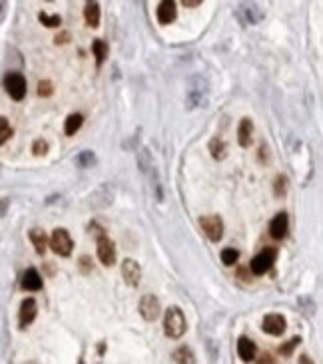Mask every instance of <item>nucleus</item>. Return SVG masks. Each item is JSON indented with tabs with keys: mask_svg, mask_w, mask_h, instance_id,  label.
I'll use <instances>...</instances> for the list:
<instances>
[{
	"mask_svg": "<svg viewBox=\"0 0 323 364\" xmlns=\"http://www.w3.org/2000/svg\"><path fill=\"white\" fill-rule=\"evenodd\" d=\"M208 92H210V84L203 76L190 78L186 90V110H196L199 106H205L208 104Z\"/></svg>",
	"mask_w": 323,
	"mask_h": 364,
	"instance_id": "obj_1",
	"label": "nucleus"
},
{
	"mask_svg": "<svg viewBox=\"0 0 323 364\" xmlns=\"http://www.w3.org/2000/svg\"><path fill=\"white\" fill-rule=\"evenodd\" d=\"M188 330V322H186V317L182 313L180 307H170L166 311V317H164V332L174 339V341H178L184 337V332Z\"/></svg>",
	"mask_w": 323,
	"mask_h": 364,
	"instance_id": "obj_2",
	"label": "nucleus"
},
{
	"mask_svg": "<svg viewBox=\"0 0 323 364\" xmlns=\"http://www.w3.org/2000/svg\"><path fill=\"white\" fill-rule=\"evenodd\" d=\"M48 245L52 247V251H54L56 255H60V257H68V255L72 253L74 243H72V237H70V233H68L66 229L58 227V229H54V231H52V235H50V243H48Z\"/></svg>",
	"mask_w": 323,
	"mask_h": 364,
	"instance_id": "obj_3",
	"label": "nucleus"
},
{
	"mask_svg": "<svg viewBox=\"0 0 323 364\" xmlns=\"http://www.w3.org/2000/svg\"><path fill=\"white\" fill-rule=\"evenodd\" d=\"M275 257H277V249H273V247H266L263 251H259L249 263L251 273L253 275H266V273L273 267Z\"/></svg>",
	"mask_w": 323,
	"mask_h": 364,
	"instance_id": "obj_4",
	"label": "nucleus"
},
{
	"mask_svg": "<svg viewBox=\"0 0 323 364\" xmlns=\"http://www.w3.org/2000/svg\"><path fill=\"white\" fill-rule=\"evenodd\" d=\"M114 197H116V193H114L112 185H100L96 191L90 193V197H88V205H90L92 209H96V211H102V209H106V207H110L114 203Z\"/></svg>",
	"mask_w": 323,
	"mask_h": 364,
	"instance_id": "obj_5",
	"label": "nucleus"
},
{
	"mask_svg": "<svg viewBox=\"0 0 323 364\" xmlns=\"http://www.w3.org/2000/svg\"><path fill=\"white\" fill-rule=\"evenodd\" d=\"M4 88L12 100L20 102L26 96V78L18 72H10L4 76Z\"/></svg>",
	"mask_w": 323,
	"mask_h": 364,
	"instance_id": "obj_6",
	"label": "nucleus"
},
{
	"mask_svg": "<svg viewBox=\"0 0 323 364\" xmlns=\"http://www.w3.org/2000/svg\"><path fill=\"white\" fill-rule=\"evenodd\" d=\"M140 315L144 320H148V322H154L160 313H162V305H160V298L156 295H144L142 300H140V307H138Z\"/></svg>",
	"mask_w": 323,
	"mask_h": 364,
	"instance_id": "obj_7",
	"label": "nucleus"
},
{
	"mask_svg": "<svg viewBox=\"0 0 323 364\" xmlns=\"http://www.w3.org/2000/svg\"><path fill=\"white\" fill-rule=\"evenodd\" d=\"M199 225H201L203 233L208 235L210 241H214V243L222 241V237H224V221H222L220 215H203V217H199Z\"/></svg>",
	"mask_w": 323,
	"mask_h": 364,
	"instance_id": "obj_8",
	"label": "nucleus"
},
{
	"mask_svg": "<svg viewBox=\"0 0 323 364\" xmlns=\"http://www.w3.org/2000/svg\"><path fill=\"white\" fill-rule=\"evenodd\" d=\"M96 253H98V259H100V263L104 267H112L116 263V245L112 243V239H108V235L98 239Z\"/></svg>",
	"mask_w": 323,
	"mask_h": 364,
	"instance_id": "obj_9",
	"label": "nucleus"
},
{
	"mask_svg": "<svg viewBox=\"0 0 323 364\" xmlns=\"http://www.w3.org/2000/svg\"><path fill=\"white\" fill-rule=\"evenodd\" d=\"M122 277H124L126 285L132 287V289H136L140 285V281H142V269H140L138 261H134V259H124L122 261Z\"/></svg>",
	"mask_w": 323,
	"mask_h": 364,
	"instance_id": "obj_10",
	"label": "nucleus"
},
{
	"mask_svg": "<svg viewBox=\"0 0 323 364\" xmlns=\"http://www.w3.org/2000/svg\"><path fill=\"white\" fill-rule=\"evenodd\" d=\"M261 328H263V332H268L272 337H281L285 332V318L277 313L266 315L263 317V322H261Z\"/></svg>",
	"mask_w": 323,
	"mask_h": 364,
	"instance_id": "obj_11",
	"label": "nucleus"
},
{
	"mask_svg": "<svg viewBox=\"0 0 323 364\" xmlns=\"http://www.w3.org/2000/svg\"><path fill=\"white\" fill-rule=\"evenodd\" d=\"M238 18L244 24H257L263 18V10L253 2H244L238 6Z\"/></svg>",
	"mask_w": 323,
	"mask_h": 364,
	"instance_id": "obj_12",
	"label": "nucleus"
},
{
	"mask_svg": "<svg viewBox=\"0 0 323 364\" xmlns=\"http://www.w3.org/2000/svg\"><path fill=\"white\" fill-rule=\"evenodd\" d=\"M36 313H38V305L34 298H24L22 305H20V311H18V322H20V328L28 326L34 318H36Z\"/></svg>",
	"mask_w": 323,
	"mask_h": 364,
	"instance_id": "obj_13",
	"label": "nucleus"
},
{
	"mask_svg": "<svg viewBox=\"0 0 323 364\" xmlns=\"http://www.w3.org/2000/svg\"><path fill=\"white\" fill-rule=\"evenodd\" d=\"M287 229H289V217H287V213L281 211V213H277L270 223V235L275 241H281V239H285Z\"/></svg>",
	"mask_w": 323,
	"mask_h": 364,
	"instance_id": "obj_14",
	"label": "nucleus"
},
{
	"mask_svg": "<svg viewBox=\"0 0 323 364\" xmlns=\"http://www.w3.org/2000/svg\"><path fill=\"white\" fill-rule=\"evenodd\" d=\"M22 289L26 291H40L42 289V277L36 269H28L24 275H22Z\"/></svg>",
	"mask_w": 323,
	"mask_h": 364,
	"instance_id": "obj_15",
	"label": "nucleus"
},
{
	"mask_svg": "<svg viewBox=\"0 0 323 364\" xmlns=\"http://www.w3.org/2000/svg\"><path fill=\"white\" fill-rule=\"evenodd\" d=\"M178 16V10H175V2L172 0H164V2L158 6V22L160 24H170Z\"/></svg>",
	"mask_w": 323,
	"mask_h": 364,
	"instance_id": "obj_16",
	"label": "nucleus"
},
{
	"mask_svg": "<svg viewBox=\"0 0 323 364\" xmlns=\"http://www.w3.org/2000/svg\"><path fill=\"white\" fill-rule=\"evenodd\" d=\"M255 352H257V348H255V342H253L251 339L242 337V339L238 341V354H240V358H242L244 362H251V360L255 358Z\"/></svg>",
	"mask_w": 323,
	"mask_h": 364,
	"instance_id": "obj_17",
	"label": "nucleus"
},
{
	"mask_svg": "<svg viewBox=\"0 0 323 364\" xmlns=\"http://www.w3.org/2000/svg\"><path fill=\"white\" fill-rule=\"evenodd\" d=\"M251 132H253V124L249 117H242L240 128H238V141L242 147H248L251 143Z\"/></svg>",
	"mask_w": 323,
	"mask_h": 364,
	"instance_id": "obj_18",
	"label": "nucleus"
},
{
	"mask_svg": "<svg viewBox=\"0 0 323 364\" xmlns=\"http://www.w3.org/2000/svg\"><path fill=\"white\" fill-rule=\"evenodd\" d=\"M74 163H76L80 169L94 167V165H98V156L94 154L92 149H84V151H80V154L74 158Z\"/></svg>",
	"mask_w": 323,
	"mask_h": 364,
	"instance_id": "obj_19",
	"label": "nucleus"
},
{
	"mask_svg": "<svg viewBox=\"0 0 323 364\" xmlns=\"http://www.w3.org/2000/svg\"><path fill=\"white\" fill-rule=\"evenodd\" d=\"M28 237H30V241H32V245H34L36 253L44 255V251H46V245H48V237H46L44 229H38V227H34V229H30V233H28Z\"/></svg>",
	"mask_w": 323,
	"mask_h": 364,
	"instance_id": "obj_20",
	"label": "nucleus"
},
{
	"mask_svg": "<svg viewBox=\"0 0 323 364\" xmlns=\"http://www.w3.org/2000/svg\"><path fill=\"white\" fill-rule=\"evenodd\" d=\"M84 18H86L88 26L98 28L100 26V4L98 2H86V6H84Z\"/></svg>",
	"mask_w": 323,
	"mask_h": 364,
	"instance_id": "obj_21",
	"label": "nucleus"
},
{
	"mask_svg": "<svg viewBox=\"0 0 323 364\" xmlns=\"http://www.w3.org/2000/svg\"><path fill=\"white\" fill-rule=\"evenodd\" d=\"M152 167H154V158L150 154V149L144 145V147L138 149V169L142 173H148Z\"/></svg>",
	"mask_w": 323,
	"mask_h": 364,
	"instance_id": "obj_22",
	"label": "nucleus"
},
{
	"mask_svg": "<svg viewBox=\"0 0 323 364\" xmlns=\"http://www.w3.org/2000/svg\"><path fill=\"white\" fill-rule=\"evenodd\" d=\"M174 362L175 364H196V354L190 346H180L174 350Z\"/></svg>",
	"mask_w": 323,
	"mask_h": 364,
	"instance_id": "obj_23",
	"label": "nucleus"
},
{
	"mask_svg": "<svg viewBox=\"0 0 323 364\" xmlns=\"http://www.w3.org/2000/svg\"><path fill=\"white\" fill-rule=\"evenodd\" d=\"M208 147H210L212 158L218 159V161H222V159L227 156V145H225V141H224L222 137H212Z\"/></svg>",
	"mask_w": 323,
	"mask_h": 364,
	"instance_id": "obj_24",
	"label": "nucleus"
},
{
	"mask_svg": "<svg viewBox=\"0 0 323 364\" xmlns=\"http://www.w3.org/2000/svg\"><path fill=\"white\" fill-rule=\"evenodd\" d=\"M84 124V115L82 114H70L64 121V134L66 136H74Z\"/></svg>",
	"mask_w": 323,
	"mask_h": 364,
	"instance_id": "obj_25",
	"label": "nucleus"
},
{
	"mask_svg": "<svg viewBox=\"0 0 323 364\" xmlns=\"http://www.w3.org/2000/svg\"><path fill=\"white\" fill-rule=\"evenodd\" d=\"M92 50H94V56H96V66L100 68L104 64V60L108 56V46L104 40H94L92 42Z\"/></svg>",
	"mask_w": 323,
	"mask_h": 364,
	"instance_id": "obj_26",
	"label": "nucleus"
},
{
	"mask_svg": "<svg viewBox=\"0 0 323 364\" xmlns=\"http://www.w3.org/2000/svg\"><path fill=\"white\" fill-rule=\"evenodd\" d=\"M240 259V251L238 249H233V247H227L222 251V263L231 267V265H236V261Z\"/></svg>",
	"mask_w": 323,
	"mask_h": 364,
	"instance_id": "obj_27",
	"label": "nucleus"
},
{
	"mask_svg": "<svg viewBox=\"0 0 323 364\" xmlns=\"http://www.w3.org/2000/svg\"><path fill=\"white\" fill-rule=\"evenodd\" d=\"M10 136H12V128L8 124V119L0 115V145L6 143L10 139Z\"/></svg>",
	"mask_w": 323,
	"mask_h": 364,
	"instance_id": "obj_28",
	"label": "nucleus"
},
{
	"mask_svg": "<svg viewBox=\"0 0 323 364\" xmlns=\"http://www.w3.org/2000/svg\"><path fill=\"white\" fill-rule=\"evenodd\" d=\"M38 18H40V22L44 24V26H48V28H58L62 24V18L58 16V14H52V16H48L46 12H40L38 14Z\"/></svg>",
	"mask_w": 323,
	"mask_h": 364,
	"instance_id": "obj_29",
	"label": "nucleus"
},
{
	"mask_svg": "<svg viewBox=\"0 0 323 364\" xmlns=\"http://www.w3.org/2000/svg\"><path fill=\"white\" fill-rule=\"evenodd\" d=\"M32 154L34 156H46L48 154V141L46 139H36L34 143H32Z\"/></svg>",
	"mask_w": 323,
	"mask_h": 364,
	"instance_id": "obj_30",
	"label": "nucleus"
},
{
	"mask_svg": "<svg viewBox=\"0 0 323 364\" xmlns=\"http://www.w3.org/2000/svg\"><path fill=\"white\" fill-rule=\"evenodd\" d=\"M299 342H301V339H299V337H293V339H289V342H287V344L279 346V352H281V354H285V356H289V354L293 352V348H296Z\"/></svg>",
	"mask_w": 323,
	"mask_h": 364,
	"instance_id": "obj_31",
	"label": "nucleus"
},
{
	"mask_svg": "<svg viewBox=\"0 0 323 364\" xmlns=\"http://www.w3.org/2000/svg\"><path fill=\"white\" fill-rule=\"evenodd\" d=\"M52 92H54V86H52V82L42 80V82L38 84V94H40V96L48 98V96H52Z\"/></svg>",
	"mask_w": 323,
	"mask_h": 364,
	"instance_id": "obj_32",
	"label": "nucleus"
},
{
	"mask_svg": "<svg viewBox=\"0 0 323 364\" xmlns=\"http://www.w3.org/2000/svg\"><path fill=\"white\" fill-rule=\"evenodd\" d=\"M285 185H287L285 177H283V175H277V177H275V195H277V197L285 193Z\"/></svg>",
	"mask_w": 323,
	"mask_h": 364,
	"instance_id": "obj_33",
	"label": "nucleus"
},
{
	"mask_svg": "<svg viewBox=\"0 0 323 364\" xmlns=\"http://www.w3.org/2000/svg\"><path fill=\"white\" fill-rule=\"evenodd\" d=\"M257 364H275V360H273V356H272L270 352H263V354L259 356Z\"/></svg>",
	"mask_w": 323,
	"mask_h": 364,
	"instance_id": "obj_34",
	"label": "nucleus"
},
{
	"mask_svg": "<svg viewBox=\"0 0 323 364\" xmlns=\"http://www.w3.org/2000/svg\"><path fill=\"white\" fill-rule=\"evenodd\" d=\"M8 205H10V199L4 197V199H0V219H2L6 215V211H8Z\"/></svg>",
	"mask_w": 323,
	"mask_h": 364,
	"instance_id": "obj_35",
	"label": "nucleus"
},
{
	"mask_svg": "<svg viewBox=\"0 0 323 364\" xmlns=\"http://www.w3.org/2000/svg\"><path fill=\"white\" fill-rule=\"evenodd\" d=\"M80 265H82V273L92 271V261L88 259V257H80Z\"/></svg>",
	"mask_w": 323,
	"mask_h": 364,
	"instance_id": "obj_36",
	"label": "nucleus"
},
{
	"mask_svg": "<svg viewBox=\"0 0 323 364\" xmlns=\"http://www.w3.org/2000/svg\"><path fill=\"white\" fill-rule=\"evenodd\" d=\"M182 4H184V6H188V8H196V6H199V4H201V0H184Z\"/></svg>",
	"mask_w": 323,
	"mask_h": 364,
	"instance_id": "obj_37",
	"label": "nucleus"
},
{
	"mask_svg": "<svg viewBox=\"0 0 323 364\" xmlns=\"http://www.w3.org/2000/svg\"><path fill=\"white\" fill-rule=\"evenodd\" d=\"M68 38H70L68 32H64V34H60V36H56V44H64V42H68Z\"/></svg>",
	"mask_w": 323,
	"mask_h": 364,
	"instance_id": "obj_38",
	"label": "nucleus"
},
{
	"mask_svg": "<svg viewBox=\"0 0 323 364\" xmlns=\"http://www.w3.org/2000/svg\"><path fill=\"white\" fill-rule=\"evenodd\" d=\"M6 2H0V22H4V16H6Z\"/></svg>",
	"mask_w": 323,
	"mask_h": 364,
	"instance_id": "obj_39",
	"label": "nucleus"
},
{
	"mask_svg": "<svg viewBox=\"0 0 323 364\" xmlns=\"http://www.w3.org/2000/svg\"><path fill=\"white\" fill-rule=\"evenodd\" d=\"M299 364H313V362L309 360V356H307V354H303V356H299Z\"/></svg>",
	"mask_w": 323,
	"mask_h": 364,
	"instance_id": "obj_40",
	"label": "nucleus"
},
{
	"mask_svg": "<svg viewBox=\"0 0 323 364\" xmlns=\"http://www.w3.org/2000/svg\"><path fill=\"white\" fill-rule=\"evenodd\" d=\"M26 364H38V362H26Z\"/></svg>",
	"mask_w": 323,
	"mask_h": 364,
	"instance_id": "obj_41",
	"label": "nucleus"
}]
</instances>
